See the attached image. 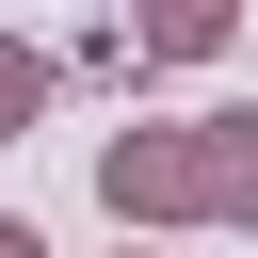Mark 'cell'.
Masks as SVG:
<instances>
[{"label": "cell", "mask_w": 258, "mask_h": 258, "mask_svg": "<svg viewBox=\"0 0 258 258\" xmlns=\"http://www.w3.org/2000/svg\"><path fill=\"white\" fill-rule=\"evenodd\" d=\"M113 226H258V113H194V129H113L97 145Z\"/></svg>", "instance_id": "1"}]
</instances>
